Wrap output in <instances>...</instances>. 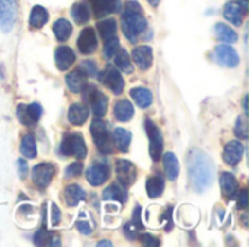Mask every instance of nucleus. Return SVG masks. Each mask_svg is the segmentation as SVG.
I'll list each match as a JSON object with an SVG mask.
<instances>
[{
  "instance_id": "obj_1",
  "label": "nucleus",
  "mask_w": 249,
  "mask_h": 247,
  "mask_svg": "<svg viewBox=\"0 0 249 247\" xmlns=\"http://www.w3.org/2000/svg\"><path fill=\"white\" fill-rule=\"evenodd\" d=\"M188 176L196 192H206L214 181V163L204 151L194 148L188 154Z\"/></svg>"
},
{
  "instance_id": "obj_2",
  "label": "nucleus",
  "mask_w": 249,
  "mask_h": 247,
  "mask_svg": "<svg viewBox=\"0 0 249 247\" xmlns=\"http://www.w3.org/2000/svg\"><path fill=\"white\" fill-rule=\"evenodd\" d=\"M121 28H123V33L125 35V38L134 44L137 42V36L147 28V20L142 12H137V13L123 12Z\"/></svg>"
},
{
  "instance_id": "obj_3",
  "label": "nucleus",
  "mask_w": 249,
  "mask_h": 247,
  "mask_svg": "<svg viewBox=\"0 0 249 247\" xmlns=\"http://www.w3.org/2000/svg\"><path fill=\"white\" fill-rule=\"evenodd\" d=\"M60 153L63 156H74L76 159H85L88 154L86 143L80 134H66L61 140Z\"/></svg>"
},
{
  "instance_id": "obj_4",
  "label": "nucleus",
  "mask_w": 249,
  "mask_h": 247,
  "mask_svg": "<svg viewBox=\"0 0 249 247\" xmlns=\"http://www.w3.org/2000/svg\"><path fill=\"white\" fill-rule=\"evenodd\" d=\"M90 134L93 138V143L96 146V148L102 153V154H109L112 153V141L109 137V132L107 130V125L96 119L92 122L90 125Z\"/></svg>"
},
{
  "instance_id": "obj_5",
  "label": "nucleus",
  "mask_w": 249,
  "mask_h": 247,
  "mask_svg": "<svg viewBox=\"0 0 249 247\" xmlns=\"http://www.w3.org/2000/svg\"><path fill=\"white\" fill-rule=\"evenodd\" d=\"M144 128H146V134L149 137V153L152 156V159L156 162L160 159L162 151H163V137L160 130L158 128V125L152 121V119H146L144 121Z\"/></svg>"
},
{
  "instance_id": "obj_6",
  "label": "nucleus",
  "mask_w": 249,
  "mask_h": 247,
  "mask_svg": "<svg viewBox=\"0 0 249 247\" xmlns=\"http://www.w3.org/2000/svg\"><path fill=\"white\" fill-rule=\"evenodd\" d=\"M83 90H85L83 98H85V100H88L90 103V108H92V112L95 114V116L102 118L108 109V98L102 92L95 89L93 86H85Z\"/></svg>"
},
{
  "instance_id": "obj_7",
  "label": "nucleus",
  "mask_w": 249,
  "mask_h": 247,
  "mask_svg": "<svg viewBox=\"0 0 249 247\" xmlns=\"http://www.w3.org/2000/svg\"><path fill=\"white\" fill-rule=\"evenodd\" d=\"M99 80L114 93L120 95L124 90V79L121 77V73L114 66H107L104 71L98 73Z\"/></svg>"
},
{
  "instance_id": "obj_8",
  "label": "nucleus",
  "mask_w": 249,
  "mask_h": 247,
  "mask_svg": "<svg viewBox=\"0 0 249 247\" xmlns=\"http://www.w3.org/2000/svg\"><path fill=\"white\" fill-rule=\"evenodd\" d=\"M16 20V0H0V31L7 33Z\"/></svg>"
},
{
  "instance_id": "obj_9",
  "label": "nucleus",
  "mask_w": 249,
  "mask_h": 247,
  "mask_svg": "<svg viewBox=\"0 0 249 247\" xmlns=\"http://www.w3.org/2000/svg\"><path fill=\"white\" fill-rule=\"evenodd\" d=\"M109 178V167L105 162H95L86 170V179L92 186H101Z\"/></svg>"
},
{
  "instance_id": "obj_10",
  "label": "nucleus",
  "mask_w": 249,
  "mask_h": 247,
  "mask_svg": "<svg viewBox=\"0 0 249 247\" xmlns=\"http://www.w3.org/2000/svg\"><path fill=\"white\" fill-rule=\"evenodd\" d=\"M214 58L220 66L229 67V68H233L239 64V55H238L236 49L231 45H226V44L219 45L214 49Z\"/></svg>"
},
{
  "instance_id": "obj_11",
  "label": "nucleus",
  "mask_w": 249,
  "mask_h": 247,
  "mask_svg": "<svg viewBox=\"0 0 249 247\" xmlns=\"http://www.w3.org/2000/svg\"><path fill=\"white\" fill-rule=\"evenodd\" d=\"M115 172L120 185L124 188H130L136 182V166L127 160H117L115 163Z\"/></svg>"
},
{
  "instance_id": "obj_12",
  "label": "nucleus",
  "mask_w": 249,
  "mask_h": 247,
  "mask_svg": "<svg viewBox=\"0 0 249 247\" xmlns=\"http://www.w3.org/2000/svg\"><path fill=\"white\" fill-rule=\"evenodd\" d=\"M54 173H55V170H54V166L51 163H41V165H36L34 167L32 181L38 188L44 189L51 183V181L54 178Z\"/></svg>"
},
{
  "instance_id": "obj_13",
  "label": "nucleus",
  "mask_w": 249,
  "mask_h": 247,
  "mask_svg": "<svg viewBox=\"0 0 249 247\" xmlns=\"http://www.w3.org/2000/svg\"><path fill=\"white\" fill-rule=\"evenodd\" d=\"M247 13V0L241 1H229L225 6L223 15L225 17L235 26H241L242 25V19L244 15Z\"/></svg>"
},
{
  "instance_id": "obj_14",
  "label": "nucleus",
  "mask_w": 249,
  "mask_h": 247,
  "mask_svg": "<svg viewBox=\"0 0 249 247\" xmlns=\"http://www.w3.org/2000/svg\"><path fill=\"white\" fill-rule=\"evenodd\" d=\"M77 48L82 54H92L98 48V38L92 28H85L77 38Z\"/></svg>"
},
{
  "instance_id": "obj_15",
  "label": "nucleus",
  "mask_w": 249,
  "mask_h": 247,
  "mask_svg": "<svg viewBox=\"0 0 249 247\" xmlns=\"http://www.w3.org/2000/svg\"><path fill=\"white\" fill-rule=\"evenodd\" d=\"M242 156H244V146H242L238 140L229 141V143L225 146L223 160H225L229 166H236V165L241 162Z\"/></svg>"
},
{
  "instance_id": "obj_16",
  "label": "nucleus",
  "mask_w": 249,
  "mask_h": 247,
  "mask_svg": "<svg viewBox=\"0 0 249 247\" xmlns=\"http://www.w3.org/2000/svg\"><path fill=\"white\" fill-rule=\"evenodd\" d=\"M74 52L71 48L66 47V45H60L57 49H55V64H57V68L61 70V71H66L69 70L73 64H74Z\"/></svg>"
},
{
  "instance_id": "obj_17",
  "label": "nucleus",
  "mask_w": 249,
  "mask_h": 247,
  "mask_svg": "<svg viewBox=\"0 0 249 247\" xmlns=\"http://www.w3.org/2000/svg\"><path fill=\"white\" fill-rule=\"evenodd\" d=\"M133 60L136 66H139L142 70H147L153 63V51L147 45H140L133 49Z\"/></svg>"
},
{
  "instance_id": "obj_18",
  "label": "nucleus",
  "mask_w": 249,
  "mask_h": 247,
  "mask_svg": "<svg viewBox=\"0 0 249 247\" xmlns=\"http://www.w3.org/2000/svg\"><path fill=\"white\" fill-rule=\"evenodd\" d=\"M114 116L120 122H127L134 116V108L130 100L121 99L114 105Z\"/></svg>"
},
{
  "instance_id": "obj_19",
  "label": "nucleus",
  "mask_w": 249,
  "mask_h": 247,
  "mask_svg": "<svg viewBox=\"0 0 249 247\" xmlns=\"http://www.w3.org/2000/svg\"><path fill=\"white\" fill-rule=\"evenodd\" d=\"M88 116H89V109L83 103H73L69 108L67 118H69V121L73 125H82V124H85L86 119H88Z\"/></svg>"
},
{
  "instance_id": "obj_20",
  "label": "nucleus",
  "mask_w": 249,
  "mask_h": 247,
  "mask_svg": "<svg viewBox=\"0 0 249 247\" xmlns=\"http://www.w3.org/2000/svg\"><path fill=\"white\" fill-rule=\"evenodd\" d=\"M66 83L71 92L80 93L83 90V87L86 86V74L80 68H77L66 76Z\"/></svg>"
},
{
  "instance_id": "obj_21",
  "label": "nucleus",
  "mask_w": 249,
  "mask_h": 247,
  "mask_svg": "<svg viewBox=\"0 0 249 247\" xmlns=\"http://www.w3.org/2000/svg\"><path fill=\"white\" fill-rule=\"evenodd\" d=\"M130 96L143 109L149 108L152 105V102H153L152 92L149 89H144V87H134V89H131L130 90Z\"/></svg>"
},
{
  "instance_id": "obj_22",
  "label": "nucleus",
  "mask_w": 249,
  "mask_h": 247,
  "mask_svg": "<svg viewBox=\"0 0 249 247\" xmlns=\"http://www.w3.org/2000/svg\"><path fill=\"white\" fill-rule=\"evenodd\" d=\"M163 169L169 181H175L179 175V162L174 153H166L163 156Z\"/></svg>"
},
{
  "instance_id": "obj_23",
  "label": "nucleus",
  "mask_w": 249,
  "mask_h": 247,
  "mask_svg": "<svg viewBox=\"0 0 249 247\" xmlns=\"http://www.w3.org/2000/svg\"><path fill=\"white\" fill-rule=\"evenodd\" d=\"M220 186H222L223 195L228 197V198H232L238 192L236 178L232 173H229V172H225V173L220 175Z\"/></svg>"
},
{
  "instance_id": "obj_24",
  "label": "nucleus",
  "mask_w": 249,
  "mask_h": 247,
  "mask_svg": "<svg viewBox=\"0 0 249 247\" xmlns=\"http://www.w3.org/2000/svg\"><path fill=\"white\" fill-rule=\"evenodd\" d=\"M85 199V191L79 185H69L64 189V201L69 207H76Z\"/></svg>"
},
{
  "instance_id": "obj_25",
  "label": "nucleus",
  "mask_w": 249,
  "mask_h": 247,
  "mask_svg": "<svg viewBox=\"0 0 249 247\" xmlns=\"http://www.w3.org/2000/svg\"><path fill=\"white\" fill-rule=\"evenodd\" d=\"M146 191L149 198H159L165 191V181L159 175L149 178L146 182Z\"/></svg>"
},
{
  "instance_id": "obj_26",
  "label": "nucleus",
  "mask_w": 249,
  "mask_h": 247,
  "mask_svg": "<svg viewBox=\"0 0 249 247\" xmlns=\"http://www.w3.org/2000/svg\"><path fill=\"white\" fill-rule=\"evenodd\" d=\"M102 198L105 201H118V202L124 204L127 201V192H125V189H124L123 185L114 183V185H111L109 188H107L104 191Z\"/></svg>"
},
{
  "instance_id": "obj_27",
  "label": "nucleus",
  "mask_w": 249,
  "mask_h": 247,
  "mask_svg": "<svg viewBox=\"0 0 249 247\" xmlns=\"http://www.w3.org/2000/svg\"><path fill=\"white\" fill-rule=\"evenodd\" d=\"M112 138H114V143L120 151H123V153L128 151V147L131 143V132L130 131H127L125 128H115Z\"/></svg>"
},
{
  "instance_id": "obj_28",
  "label": "nucleus",
  "mask_w": 249,
  "mask_h": 247,
  "mask_svg": "<svg viewBox=\"0 0 249 247\" xmlns=\"http://www.w3.org/2000/svg\"><path fill=\"white\" fill-rule=\"evenodd\" d=\"M214 33L219 41L226 42V44H232V42L238 41V33L231 26H228L225 23H217L214 26Z\"/></svg>"
},
{
  "instance_id": "obj_29",
  "label": "nucleus",
  "mask_w": 249,
  "mask_h": 247,
  "mask_svg": "<svg viewBox=\"0 0 249 247\" xmlns=\"http://www.w3.org/2000/svg\"><path fill=\"white\" fill-rule=\"evenodd\" d=\"M96 29L104 41H108L109 38L115 36L117 33V22L115 19H104L96 23Z\"/></svg>"
},
{
  "instance_id": "obj_30",
  "label": "nucleus",
  "mask_w": 249,
  "mask_h": 247,
  "mask_svg": "<svg viewBox=\"0 0 249 247\" xmlns=\"http://www.w3.org/2000/svg\"><path fill=\"white\" fill-rule=\"evenodd\" d=\"M71 23L67 20V19H58L54 26H53V31H54V35L55 38L60 41V42H64L70 38L71 35Z\"/></svg>"
},
{
  "instance_id": "obj_31",
  "label": "nucleus",
  "mask_w": 249,
  "mask_h": 247,
  "mask_svg": "<svg viewBox=\"0 0 249 247\" xmlns=\"http://www.w3.org/2000/svg\"><path fill=\"white\" fill-rule=\"evenodd\" d=\"M48 20V12L42 7V6H34L31 16H29V25L32 28H42Z\"/></svg>"
},
{
  "instance_id": "obj_32",
  "label": "nucleus",
  "mask_w": 249,
  "mask_h": 247,
  "mask_svg": "<svg viewBox=\"0 0 249 247\" xmlns=\"http://www.w3.org/2000/svg\"><path fill=\"white\" fill-rule=\"evenodd\" d=\"M115 57V66L117 68H120L124 73H133V63L130 60V54L125 49H118Z\"/></svg>"
},
{
  "instance_id": "obj_33",
  "label": "nucleus",
  "mask_w": 249,
  "mask_h": 247,
  "mask_svg": "<svg viewBox=\"0 0 249 247\" xmlns=\"http://www.w3.org/2000/svg\"><path fill=\"white\" fill-rule=\"evenodd\" d=\"M20 153L26 157V159H34L36 156V144H35V138L31 134H26L22 141H20Z\"/></svg>"
},
{
  "instance_id": "obj_34",
  "label": "nucleus",
  "mask_w": 249,
  "mask_h": 247,
  "mask_svg": "<svg viewBox=\"0 0 249 247\" xmlns=\"http://www.w3.org/2000/svg\"><path fill=\"white\" fill-rule=\"evenodd\" d=\"M89 10L83 3H74L71 6V17L77 25H83L89 20Z\"/></svg>"
},
{
  "instance_id": "obj_35",
  "label": "nucleus",
  "mask_w": 249,
  "mask_h": 247,
  "mask_svg": "<svg viewBox=\"0 0 249 247\" xmlns=\"http://www.w3.org/2000/svg\"><path fill=\"white\" fill-rule=\"evenodd\" d=\"M51 239H53V233H50L45 227H42L35 233L34 243L36 246H51Z\"/></svg>"
},
{
  "instance_id": "obj_36",
  "label": "nucleus",
  "mask_w": 249,
  "mask_h": 247,
  "mask_svg": "<svg viewBox=\"0 0 249 247\" xmlns=\"http://www.w3.org/2000/svg\"><path fill=\"white\" fill-rule=\"evenodd\" d=\"M118 49H120V41H118L117 36H112V38H109L108 41H105L104 54H105L107 58H112V57L117 54Z\"/></svg>"
},
{
  "instance_id": "obj_37",
  "label": "nucleus",
  "mask_w": 249,
  "mask_h": 247,
  "mask_svg": "<svg viewBox=\"0 0 249 247\" xmlns=\"http://www.w3.org/2000/svg\"><path fill=\"white\" fill-rule=\"evenodd\" d=\"M89 1H90V4H92V7L95 10V15L98 17L105 16V15L109 13L108 12V0H89Z\"/></svg>"
},
{
  "instance_id": "obj_38",
  "label": "nucleus",
  "mask_w": 249,
  "mask_h": 247,
  "mask_svg": "<svg viewBox=\"0 0 249 247\" xmlns=\"http://www.w3.org/2000/svg\"><path fill=\"white\" fill-rule=\"evenodd\" d=\"M26 114H28L29 119L35 124L42 115V108H41L39 103H31V105L26 106Z\"/></svg>"
},
{
  "instance_id": "obj_39",
  "label": "nucleus",
  "mask_w": 249,
  "mask_h": 247,
  "mask_svg": "<svg viewBox=\"0 0 249 247\" xmlns=\"http://www.w3.org/2000/svg\"><path fill=\"white\" fill-rule=\"evenodd\" d=\"M247 128H248L247 118H245V116H239V118L236 119V127H235V132H236V135H238L239 138L245 140V138L248 137V131H247Z\"/></svg>"
},
{
  "instance_id": "obj_40",
  "label": "nucleus",
  "mask_w": 249,
  "mask_h": 247,
  "mask_svg": "<svg viewBox=\"0 0 249 247\" xmlns=\"http://www.w3.org/2000/svg\"><path fill=\"white\" fill-rule=\"evenodd\" d=\"M80 70H82L86 76H92V77L98 76V66H96V63L92 61V60L83 61V63L80 64Z\"/></svg>"
},
{
  "instance_id": "obj_41",
  "label": "nucleus",
  "mask_w": 249,
  "mask_h": 247,
  "mask_svg": "<svg viewBox=\"0 0 249 247\" xmlns=\"http://www.w3.org/2000/svg\"><path fill=\"white\" fill-rule=\"evenodd\" d=\"M16 116L20 121V124H23V125H34V122L29 119V116L26 114V105H19L16 108Z\"/></svg>"
},
{
  "instance_id": "obj_42",
  "label": "nucleus",
  "mask_w": 249,
  "mask_h": 247,
  "mask_svg": "<svg viewBox=\"0 0 249 247\" xmlns=\"http://www.w3.org/2000/svg\"><path fill=\"white\" fill-rule=\"evenodd\" d=\"M82 172H83V165L79 163V162H76V163H71L70 166H67L66 176L67 178H77V176L82 175Z\"/></svg>"
},
{
  "instance_id": "obj_43",
  "label": "nucleus",
  "mask_w": 249,
  "mask_h": 247,
  "mask_svg": "<svg viewBox=\"0 0 249 247\" xmlns=\"http://www.w3.org/2000/svg\"><path fill=\"white\" fill-rule=\"evenodd\" d=\"M124 234H125V237L128 239V240H136V239H139V227L134 224V223H128V224H125L124 226Z\"/></svg>"
},
{
  "instance_id": "obj_44",
  "label": "nucleus",
  "mask_w": 249,
  "mask_h": 247,
  "mask_svg": "<svg viewBox=\"0 0 249 247\" xmlns=\"http://www.w3.org/2000/svg\"><path fill=\"white\" fill-rule=\"evenodd\" d=\"M123 12H128V13H137V12H142V6L134 1V0H128L125 4H124V9Z\"/></svg>"
},
{
  "instance_id": "obj_45",
  "label": "nucleus",
  "mask_w": 249,
  "mask_h": 247,
  "mask_svg": "<svg viewBox=\"0 0 249 247\" xmlns=\"http://www.w3.org/2000/svg\"><path fill=\"white\" fill-rule=\"evenodd\" d=\"M140 240H142V243H143L144 246L155 247L160 245L159 239H156V237H153V236H150V234H143V236H140Z\"/></svg>"
},
{
  "instance_id": "obj_46",
  "label": "nucleus",
  "mask_w": 249,
  "mask_h": 247,
  "mask_svg": "<svg viewBox=\"0 0 249 247\" xmlns=\"http://www.w3.org/2000/svg\"><path fill=\"white\" fill-rule=\"evenodd\" d=\"M60 220H61V213H60L58 207L55 204H51V224L58 226Z\"/></svg>"
},
{
  "instance_id": "obj_47",
  "label": "nucleus",
  "mask_w": 249,
  "mask_h": 247,
  "mask_svg": "<svg viewBox=\"0 0 249 247\" xmlns=\"http://www.w3.org/2000/svg\"><path fill=\"white\" fill-rule=\"evenodd\" d=\"M140 230L143 229V223H142V207H136L134 211H133V221Z\"/></svg>"
},
{
  "instance_id": "obj_48",
  "label": "nucleus",
  "mask_w": 249,
  "mask_h": 247,
  "mask_svg": "<svg viewBox=\"0 0 249 247\" xmlns=\"http://www.w3.org/2000/svg\"><path fill=\"white\" fill-rule=\"evenodd\" d=\"M247 205H248V191L244 189L238 195V208H242L244 210V208H247Z\"/></svg>"
},
{
  "instance_id": "obj_49",
  "label": "nucleus",
  "mask_w": 249,
  "mask_h": 247,
  "mask_svg": "<svg viewBox=\"0 0 249 247\" xmlns=\"http://www.w3.org/2000/svg\"><path fill=\"white\" fill-rule=\"evenodd\" d=\"M16 165H18V169H19V176H20L22 179H25L26 175H28V163H26L23 159H19Z\"/></svg>"
},
{
  "instance_id": "obj_50",
  "label": "nucleus",
  "mask_w": 249,
  "mask_h": 247,
  "mask_svg": "<svg viewBox=\"0 0 249 247\" xmlns=\"http://www.w3.org/2000/svg\"><path fill=\"white\" fill-rule=\"evenodd\" d=\"M171 214H172V207L166 208V211H165V214H163V217H162L163 220L168 221L166 226H165V230H166V231H171V230H172V218H171L172 215H171Z\"/></svg>"
},
{
  "instance_id": "obj_51",
  "label": "nucleus",
  "mask_w": 249,
  "mask_h": 247,
  "mask_svg": "<svg viewBox=\"0 0 249 247\" xmlns=\"http://www.w3.org/2000/svg\"><path fill=\"white\" fill-rule=\"evenodd\" d=\"M76 229L82 233V234H90L92 233V229H90V226L88 224V223H85V221H77L76 223Z\"/></svg>"
},
{
  "instance_id": "obj_52",
  "label": "nucleus",
  "mask_w": 249,
  "mask_h": 247,
  "mask_svg": "<svg viewBox=\"0 0 249 247\" xmlns=\"http://www.w3.org/2000/svg\"><path fill=\"white\" fill-rule=\"evenodd\" d=\"M98 246L99 247H102V246H112V243H111V242H109V240H102V242H99V243H98Z\"/></svg>"
},
{
  "instance_id": "obj_53",
  "label": "nucleus",
  "mask_w": 249,
  "mask_h": 247,
  "mask_svg": "<svg viewBox=\"0 0 249 247\" xmlns=\"http://www.w3.org/2000/svg\"><path fill=\"white\" fill-rule=\"evenodd\" d=\"M147 1H149V3H150V4H152L153 7H156V6H158V4L160 3V0H147Z\"/></svg>"
},
{
  "instance_id": "obj_54",
  "label": "nucleus",
  "mask_w": 249,
  "mask_h": 247,
  "mask_svg": "<svg viewBox=\"0 0 249 247\" xmlns=\"http://www.w3.org/2000/svg\"><path fill=\"white\" fill-rule=\"evenodd\" d=\"M0 79H3V73L0 71Z\"/></svg>"
}]
</instances>
